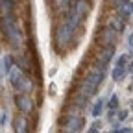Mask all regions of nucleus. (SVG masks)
Returning <instances> with one entry per match:
<instances>
[{
	"mask_svg": "<svg viewBox=\"0 0 133 133\" xmlns=\"http://www.w3.org/2000/svg\"><path fill=\"white\" fill-rule=\"evenodd\" d=\"M2 31H4V35L8 37V41L15 48L21 46L22 35H21V30H19V26H17V22H15V19L11 15H4L2 17Z\"/></svg>",
	"mask_w": 133,
	"mask_h": 133,
	"instance_id": "1",
	"label": "nucleus"
},
{
	"mask_svg": "<svg viewBox=\"0 0 133 133\" xmlns=\"http://www.w3.org/2000/svg\"><path fill=\"white\" fill-rule=\"evenodd\" d=\"M102 78H104V70H102V69H98V66L91 69V70H89V74L85 76V79H83L81 94H85V96L94 94V91L100 87V81H102Z\"/></svg>",
	"mask_w": 133,
	"mask_h": 133,
	"instance_id": "2",
	"label": "nucleus"
},
{
	"mask_svg": "<svg viewBox=\"0 0 133 133\" xmlns=\"http://www.w3.org/2000/svg\"><path fill=\"white\" fill-rule=\"evenodd\" d=\"M9 79H11V85L15 87V91H17V92H26V91H30V89H31L30 79L21 72L19 66H13V70L9 72Z\"/></svg>",
	"mask_w": 133,
	"mask_h": 133,
	"instance_id": "3",
	"label": "nucleus"
},
{
	"mask_svg": "<svg viewBox=\"0 0 133 133\" xmlns=\"http://www.w3.org/2000/svg\"><path fill=\"white\" fill-rule=\"evenodd\" d=\"M72 33H74V28H72L69 22H63V24L57 28V33H56V37H57V46L63 48L66 43H69V39H70Z\"/></svg>",
	"mask_w": 133,
	"mask_h": 133,
	"instance_id": "4",
	"label": "nucleus"
},
{
	"mask_svg": "<svg viewBox=\"0 0 133 133\" xmlns=\"http://www.w3.org/2000/svg\"><path fill=\"white\" fill-rule=\"evenodd\" d=\"M15 104H17V107H19L22 113H31L33 104H31V100H30V96L26 92H19V94H17L15 96Z\"/></svg>",
	"mask_w": 133,
	"mask_h": 133,
	"instance_id": "5",
	"label": "nucleus"
},
{
	"mask_svg": "<svg viewBox=\"0 0 133 133\" xmlns=\"http://www.w3.org/2000/svg\"><path fill=\"white\" fill-rule=\"evenodd\" d=\"M113 56H115V46H107L104 52H100L96 66H98V69H102V70H105V66L109 65V61L113 59Z\"/></svg>",
	"mask_w": 133,
	"mask_h": 133,
	"instance_id": "6",
	"label": "nucleus"
},
{
	"mask_svg": "<svg viewBox=\"0 0 133 133\" xmlns=\"http://www.w3.org/2000/svg\"><path fill=\"white\" fill-rule=\"evenodd\" d=\"M115 41H116V31L113 28H105V30L100 31V44H104L105 48L115 46Z\"/></svg>",
	"mask_w": 133,
	"mask_h": 133,
	"instance_id": "7",
	"label": "nucleus"
},
{
	"mask_svg": "<svg viewBox=\"0 0 133 133\" xmlns=\"http://www.w3.org/2000/svg\"><path fill=\"white\" fill-rule=\"evenodd\" d=\"M81 124H83V120H81V116H78V115H69L66 116V120H65V128L63 129H70V131H78L79 128H81Z\"/></svg>",
	"mask_w": 133,
	"mask_h": 133,
	"instance_id": "8",
	"label": "nucleus"
},
{
	"mask_svg": "<svg viewBox=\"0 0 133 133\" xmlns=\"http://www.w3.org/2000/svg\"><path fill=\"white\" fill-rule=\"evenodd\" d=\"M13 129H15V133H28V120H26V116L17 115L13 118Z\"/></svg>",
	"mask_w": 133,
	"mask_h": 133,
	"instance_id": "9",
	"label": "nucleus"
},
{
	"mask_svg": "<svg viewBox=\"0 0 133 133\" xmlns=\"http://www.w3.org/2000/svg\"><path fill=\"white\" fill-rule=\"evenodd\" d=\"M126 74H128V70L124 69V66H115L111 76H113V81H122L126 78Z\"/></svg>",
	"mask_w": 133,
	"mask_h": 133,
	"instance_id": "10",
	"label": "nucleus"
},
{
	"mask_svg": "<svg viewBox=\"0 0 133 133\" xmlns=\"http://www.w3.org/2000/svg\"><path fill=\"white\" fill-rule=\"evenodd\" d=\"M11 70H13V57L11 56H4L2 57V72L9 74Z\"/></svg>",
	"mask_w": 133,
	"mask_h": 133,
	"instance_id": "11",
	"label": "nucleus"
},
{
	"mask_svg": "<svg viewBox=\"0 0 133 133\" xmlns=\"http://www.w3.org/2000/svg\"><path fill=\"white\" fill-rule=\"evenodd\" d=\"M0 4H2V9L6 15H11V9H13V2L11 0H0Z\"/></svg>",
	"mask_w": 133,
	"mask_h": 133,
	"instance_id": "12",
	"label": "nucleus"
},
{
	"mask_svg": "<svg viewBox=\"0 0 133 133\" xmlns=\"http://www.w3.org/2000/svg\"><path fill=\"white\" fill-rule=\"evenodd\" d=\"M102 100H96V102H94V105H92V111H91V115L92 116H98L100 113H102Z\"/></svg>",
	"mask_w": 133,
	"mask_h": 133,
	"instance_id": "13",
	"label": "nucleus"
},
{
	"mask_svg": "<svg viewBox=\"0 0 133 133\" xmlns=\"http://www.w3.org/2000/svg\"><path fill=\"white\" fill-rule=\"evenodd\" d=\"M131 11H133V4H124V6L120 8V15H122V17H129Z\"/></svg>",
	"mask_w": 133,
	"mask_h": 133,
	"instance_id": "14",
	"label": "nucleus"
},
{
	"mask_svg": "<svg viewBox=\"0 0 133 133\" xmlns=\"http://www.w3.org/2000/svg\"><path fill=\"white\" fill-rule=\"evenodd\" d=\"M116 107H118V96H115V94H113V96H111V100H109V109H111V111H115Z\"/></svg>",
	"mask_w": 133,
	"mask_h": 133,
	"instance_id": "15",
	"label": "nucleus"
},
{
	"mask_svg": "<svg viewBox=\"0 0 133 133\" xmlns=\"http://www.w3.org/2000/svg\"><path fill=\"white\" fill-rule=\"evenodd\" d=\"M111 28H113L115 31H116V30H120V28H122L120 21H118V19H113V21H111Z\"/></svg>",
	"mask_w": 133,
	"mask_h": 133,
	"instance_id": "16",
	"label": "nucleus"
},
{
	"mask_svg": "<svg viewBox=\"0 0 133 133\" xmlns=\"http://www.w3.org/2000/svg\"><path fill=\"white\" fill-rule=\"evenodd\" d=\"M126 63H128V57L126 56H120L118 61H116V66H126Z\"/></svg>",
	"mask_w": 133,
	"mask_h": 133,
	"instance_id": "17",
	"label": "nucleus"
},
{
	"mask_svg": "<svg viewBox=\"0 0 133 133\" xmlns=\"http://www.w3.org/2000/svg\"><path fill=\"white\" fill-rule=\"evenodd\" d=\"M100 126H102V124H100V120H96V122L92 124V128L89 129V133H98V129H100Z\"/></svg>",
	"mask_w": 133,
	"mask_h": 133,
	"instance_id": "18",
	"label": "nucleus"
},
{
	"mask_svg": "<svg viewBox=\"0 0 133 133\" xmlns=\"http://www.w3.org/2000/svg\"><path fill=\"white\" fill-rule=\"evenodd\" d=\"M126 116H128V111H120V113H118V118H120V120H124Z\"/></svg>",
	"mask_w": 133,
	"mask_h": 133,
	"instance_id": "19",
	"label": "nucleus"
},
{
	"mask_svg": "<svg viewBox=\"0 0 133 133\" xmlns=\"http://www.w3.org/2000/svg\"><path fill=\"white\" fill-rule=\"evenodd\" d=\"M120 133H133V129H131V128H122Z\"/></svg>",
	"mask_w": 133,
	"mask_h": 133,
	"instance_id": "20",
	"label": "nucleus"
},
{
	"mask_svg": "<svg viewBox=\"0 0 133 133\" xmlns=\"http://www.w3.org/2000/svg\"><path fill=\"white\" fill-rule=\"evenodd\" d=\"M63 133H78V131H70V129H63Z\"/></svg>",
	"mask_w": 133,
	"mask_h": 133,
	"instance_id": "21",
	"label": "nucleus"
},
{
	"mask_svg": "<svg viewBox=\"0 0 133 133\" xmlns=\"http://www.w3.org/2000/svg\"><path fill=\"white\" fill-rule=\"evenodd\" d=\"M129 72H131V74H133V63H131V65H129Z\"/></svg>",
	"mask_w": 133,
	"mask_h": 133,
	"instance_id": "22",
	"label": "nucleus"
},
{
	"mask_svg": "<svg viewBox=\"0 0 133 133\" xmlns=\"http://www.w3.org/2000/svg\"><path fill=\"white\" fill-rule=\"evenodd\" d=\"M113 133H120V129H116V131H113Z\"/></svg>",
	"mask_w": 133,
	"mask_h": 133,
	"instance_id": "23",
	"label": "nucleus"
}]
</instances>
